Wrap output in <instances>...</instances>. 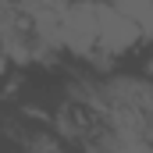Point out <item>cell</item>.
Instances as JSON below:
<instances>
[{
  "instance_id": "cell-1",
  "label": "cell",
  "mask_w": 153,
  "mask_h": 153,
  "mask_svg": "<svg viewBox=\"0 0 153 153\" xmlns=\"http://www.w3.org/2000/svg\"><path fill=\"white\" fill-rule=\"evenodd\" d=\"M61 43L75 53H85L93 46H100V4L93 0H75L71 7H64L61 18Z\"/></svg>"
},
{
  "instance_id": "cell-2",
  "label": "cell",
  "mask_w": 153,
  "mask_h": 153,
  "mask_svg": "<svg viewBox=\"0 0 153 153\" xmlns=\"http://www.w3.org/2000/svg\"><path fill=\"white\" fill-rule=\"evenodd\" d=\"M139 36H143V29H139L125 11H117L114 4H111V7L100 4V46H103L107 53H121V50L135 46Z\"/></svg>"
},
{
  "instance_id": "cell-3",
  "label": "cell",
  "mask_w": 153,
  "mask_h": 153,
  "mask_svg": "<svg viewBox=\"0 0 153 153\" xmlns=\"http://www.w3.org/2000/svg\"><path fill=\"white\" fill-rule=\"evenodd\" d=\"M117 11H125L143 32H153V0H114Z\"/></svg>"
}]
</instances>
